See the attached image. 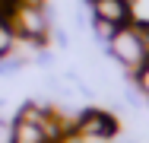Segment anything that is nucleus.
I'll return each mask as SVG.
<instances>
[{
  "instance_id": "f257e3e1",
  "label": "nucleus",
  "mask_w": 149,
  "mask_h": 143,
  "mask_svg": "<svg viewBox=\"0 0 149 143\" xmlns=\"http://www.w3.org/2000/svg\"><path fill=\"white\" fill-rule=\"evenodd\" d=\"M10 29L16 32V38L41 48L48 41V32H51L45 3H26V0H19L16 10H13V16H10Z\"/></svg>"
},
{
  "instance_id": "f03ea898",
  "label": "nucleus",
  "mask_w": 149,
  "mask_h": 143,
  "mask_svg": "<svg viewBox=\"0 0 149 143\" xmlns=\"http://www.w3.org/2000/svg\"><path fill=\"white\" fill-rule=\"evenodd\" d=\"M108 51H111V57L133 76V73L149 60V41L133 26H120L118 32L108 38Z\"/></svg>"
},
{
  "instance_id": "7ed1b4c3",
  "label": "nucleus",
  "mask_w": 149,
  "mask_h": 143,
  "mask_svg": "<svg viewBox=\"0 0 149 143\" xmlns=\"http://www.w3.org/2000/svg\"><path fill=\"white\" fill-rule=\"evenodd\" d=\"M92 6V19L95 22H108V26H130V19L136 16L133 0H89Z\"/></svg>"
},
{
  "instance_id": "20e7f679",
  "label": "nucleus",
  "mask_w": 149,
  "mask_h": 143,
  "mask_svg": "<svg viewBox=\"0 0 149 143\" xmlns=\"http://www.w3.org/2000/svg\"><path fill=\"white\" fill-rule=\"evenodd\" d=\"M76 134L114 140V137H118V121H114L108 111H102V108H86V111L76 114Z\"/></svg>"
},
{
  "instance_id": "39448f33",
  "label": "nucleus",
  "mask_w": 149,
  "mask_h": 143,
  "mask_svg": "<svg viewBox=\"0 0 149 143\" xmlns=\"http://www.w3.org/2000/svg\"><path fill=\"white\" fill-rule=\"evenodd\" d=\"M13 143H48L45 130L29 121H13Z\"/></svg>"
},
{
  "instance_id": "423d86ee",
  "label": "nucleus",
  "mask_w": 149,
  "mask_h": 143,
  "mask_svg": "<svg viewBox=\"0 0 149 143\" xmlns=\"http://www.w3.org/2000/svg\"><path fill=\"white\" fill-rule=\"evenodd\" d=\"M16 41H19V38H16V32L10 29V22H0V60H3L6 54H13Z\"/></svg>"
},
{
  "instance_id": "0eeeda50",
  "label": "nucleus",
  "mask_w": 149,
  "mask_h": 143,
  "mask_svg": "<svg viewBox=\"0 0 149 143\" xmlns=\"http://www.w3.org/2000/svg\"><path fill=\"white\" fill-rule=\"evenodd\" d=\"M133 83H136V89H140V92L149 99V60L140 67V70H136V73H133Z\"/></svg>"
},
{
  "instance_id": "6e6552de",
  "label": "nucleus",
  "mask_w": 149,
  "mask_h": 143,
  "mask_svg": "<svg viewBox=\"0 0 149 143\" xmlns=\"http://www.w3.org/2000/svg\"><path fill=\"white\" fill-rule=\"evenodd\" d=\"M0 143H13V121L0 118Z\"/></svg>"
}]
</instances>
